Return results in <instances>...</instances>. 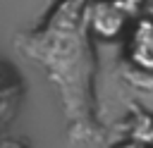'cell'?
Segmentation results:
<instances>
[{
    "label": "cell",
    "instance_id": "1",
    "mask_svg": "<svg viewBox=\"0 0 153 148\" xmlns=\"http://www.w3.org/2000/svg\"><path fill=\"white\" fill-rule=\"evenodd\" d=\"M86 19L91 24V31L98 38L110 41L122 33V29L127 24V10L122 7L120 0H98L88 7Z\"/></svg>",
    "mask_w": 153,
    "mask_h": 148
},
{
    "label": "cell",
    "instance_id": "2",
    "mask_svg": "<svg viewBox=\"0 0 153 148\" xmlns=\"http://www.w3.org/2000/svg\"><path fill=\"white\" fill-rule=\"evenodd\" d=\"M127 53L139 69L153 72V19H139L131 26Z\"/></svg>",
    "mask_w": 153,
    "mask_h": 148
},
{
    "label": "cell",
    "instance_id": "3",
    "mask_svg": "<svg viewBox=\"0 0 153 148\" xmlns=\"http://www.w3.org/2000/svg\"><path fill=\"white\" fill-rule=\"evenodd\" d=\"M115 148H148V146L141 143V141H134V138H131V141H122V143H117Z\"/></svg>",
    "mask_w": 153,
    "mask_h": 148
},
{
    "label": "cell",
    "instance_id": "4",
    "mask_svg": "<svg viewBox=\"0 0 153 148\" xmlns=\"http://www.w3.org/2000/svg\"><path fill=\"white\" fill-rule=\"evenodd\" d=\"M10 148H14V146H10Z\"/></svg>",
    "mask_w": 153,
    "mask_h": 148
}]
</instances>
